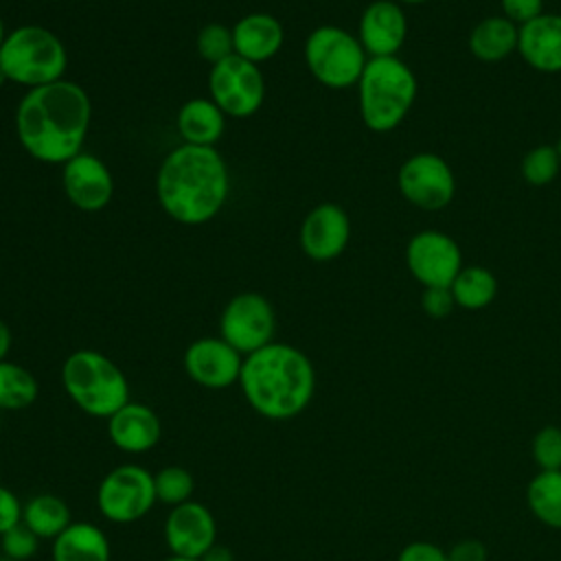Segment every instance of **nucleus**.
<instances>
[{
  "label": "nucleus",
  "mask_w": 561,
  "mask_h": 561,
  "mask_svg": "<svg viewBox=\"0 0 561 561\" xmlns=\"http://www.w3.org/2000/svg\"><path fill=\"white\" fill-rule=\"evenodd\" d=\"M92 121L88 92L68 79L28 90L15 107V134L22 149L48 164L81 153Z\"/></svg>",
  "instance_id": "nucleus-1"
},
{
  "label": "nucleus",
  "mask_w": 561,
  "mask_h": 561,
  "mask_svg": "<svg viewBox=\"0 0 561 561\" xmlns=\"http://www.w3.org/2000/svg\"><path fill=\"white\" fill-rule=\"evenodd\" d=\"M230 173L215 147L178 145L162 160L156 175V195L162 210L178 224L210 221L226 204Z\"/></svg>",
  "instance_id": "nucleus-2"
},
{
  "label": "nucleus",
  "mask_w": 561,
  "mask_h": 561,
  "mask_svg": "<svg viewBox=\"0 0 561 561\" xmlns=\"http://www.w3.org/2000/svg\"><path fill=\"white\" fill-rule=\"evenodd\" d=\"M239 386L256 414L285 421L309 405L316 390V370L300 348L270 342L243 357Z\"/></svg>",
  "instance_id": "nucleus-3"
},
{
  "label": "nucleus",
  "mask_w": 561,
  "mask_h": 561,
  "mask_svg": "<svg viewBox=\"0 0 561 561\" xmlns=\"http://www.w3.org/2000/svg\"><path fill=\"white\" fill-rule=\"evenodd\" d=\"M359 114L368 129L390 131L416 99V77L399 57H368L357 81Z\"/></svg>",
  "instance_id": "nucleus-4"
},
{
  "label": "nucleus",
  "mask_w": 561,
  "mask_h": 561,
  "mask_svg": "<svg viewBox=\"0 0 561 561\" xmlns=\"http://www.w3.org/2000/svg\"><path fill=\"white\" fill-rule=\"evenodd\" d=\"M61 386L79 410L99 419H110L129 401L125 373L107 355L92 348H79L64 359Z\"/></svg>",
  "instance_id": "nucleus-5"
},
{
  "label": "nucleus",
  "mask_w": 561,
  "mask_h": 561,
  "mask_svg": "<svg viewBox=\"0 0 561 561\" xmlns=\"http://www.w3.org/2000/svg\"><path fill=\"white\" fill-rule=\"evenodd\" d=\"M0 68L11 83L33 90L64 79L68 53L50 28L22 24L7 33L0 48Z\"/></svg>",
  "instance_id": "nucleus-6"
},
{
  "label": "nucleus",
  "mask_w": 561,
  "mask_h": 561,
  "mask_svg": "<svg viewBox=\"0 0 561 561\" xmlns=\"http://www.w3.org/2000/svg\"><path fill=\"white\" fill-rule=\"evenodd\" d=\"M366 61L359 39L340 26L322 24L305 39V64L311 77L331 90L357 85Z\"/></svg>",
  "instance_id": "nucleus-7"
},
{
  "label": "nucleus",
  "mask_w": 561,
  "mask_h": 561,
  "mask_svg": "<svg viewBox=\"0 0 561 561\" xmlns=\"http://www.w3.org/2000/svg\"><path fill=\"white\" fill-rule=\"evenodd\" d=\"M156 502L153 473L134 462L107 471L96 489V506L114 524H129L145 517Z\"/></svg>",
  "instance_id": "nucleus-8"
},
{
  "label": "nucleus",
  "mask_w": 561,
  "mask_h": 561,
  "mask_svg": "<svg viewBox=\"0 0 561 561\" xmlns=\"http://www.w3.org/2000/svg\"><path fill=\"white\" fill-rule=\"evenodd\" d=\"M208 94L226 116L250 118L263 105L265 79L259 64L230 55L210 66Z\"/></svg>",
  "instance_id": "nucleus-9"
},
{
  "label": "nucleus",
  "mask_w": 561,
  "mask_h": 561,
  "mask_svg": "<svg viewBox=\"0 0 561 561\" xmlns=\"http://www.w3.org/2000/svg\"><path fill=\"white\" fill-rule=\"evenodd\" d=\"M274 307L256 291H241L221 309L219 337H224L243 357L274 342Z\"/></svg>",
  "instance_id": "nucleus-10"
},
{
  "label": "nucleus",
  "mask_w": 561,
  "mask_h": 561,
  "mask_svg": "<svg viewBox=\"0 0 561 561\" xmlns=\"http://www.w3.org/2000/svg\"><path fill=\"white\" fill-rule=\"evenodd\" d=\"M401 195L416 208L438 210L445 208L456 193V178L451 167L432 151L410 156L397 175Z\"/></svg>",
  "instance_id": "nucleus-11"
},
{
  "label": "nucleus",
  "mask_w": 561,
  "mask_h": 561,
  "mask_svg": "<svg viewBox=\"0 0 561 561\" xmlns=\"http://www.w3.org/2000/svg\"><path fill=\"white\" fill-rule=\"evenodd\" d=\"M405 263L425 287H449L462 270V254L449 234L421 230L408 241Z\"/></svg>",
  "instance_id": "nucleus-12"
},
{
  "label": "nucleus",
  "mask_w": 561,
  "mask_h": 561,
  "mask_svg": "<svg viewBox=\"0 0 561 561\" xmlns=\"http://www.w3.org/2000/svg\"><path fill=\"white\" fill-rule=\"evenodd\" d=\"M243 355L224 337H197L184 351V370L202 388L224 390L239 383Z\"/></svg>",
  "instance_id": "nucleus-13"
},
{
  "label": "nucleus",
  "mask_w": 561,
  "mask_h": 561,
  "mask_svg": "<svg viewBox=\"0 0 561 561\" xmlns=\"http://www.w3.org/2000/svg\"><path fill=\"white\" fill-rule=\"evenodd\" d=\"M61 186L68 202L83 210H103L114 195V178L107 164L92 153H77L61 164Z\"/></svg>",
  "instance_id": "nucleus-14"
},
{
  "label": "nucleus",
  "mask_w": 561,
  "mask_h": 561,
  "mask_svg": "<svg viewBox=\"0 0 561 561\" xmlns=\"http://www.w3.org/2000/svg\"><path fill=\"white\" fill-rule=\"evenodd\" d=\"M298 241L311 261L324 263L337 259L351 241V219L346 210L333 202L313 206L300 224Z\"/></svg>",
  "instance_id": "nucleus-15"
},
{
  "label": "nucleus",
  "mask_w": 561,
  "mask_h": 561,
  "mask_svg": "<svg viewBox=\"0 0 561 561\" xmlns=\"http://www.w3.org/2000/svg\"><path fill=\"white\" fill-rule=\"evenodd\" d=\"M164 539L171 554L202 559L217 543V524L208 506L182 502L171 506L164 519Z\"/></svg>",
  "instance_id": "nucleus-16"
},
{
  "label": "nucleus",
  "mask_w": 561,
  "mask_h": 561,
  "mask_svg": "<svg viewBox=\"0 0 561 561\" xmlns=\"http://www.w3.org/2000/svg\"><path fill=\"white\" fill-rule=\"evenodd\" d=\"M408 35V18L397 0H375L359 18L357 39L370 57H397Z\"/></svg>",
  "instance_id": "nucleus-17"
},
{
  "label": "nucleus",
  "mask_w": 561,
  "mask_h": 561,
  "mask_svg": "<svg viewBox=\"0 0 561 561\" xmlns=\"http://www.w3.org/2000/svg\"><path fill=\"white\" fill-rule=\"evenodd\" d=\"M105 421L112 445L127 454L149 451L158 445L162 436V423L158 414L140 401L129 399Z\"/></svg>",
  "instance_id": "nucleus-18"
},
{
  "label": "nucleus",
  "mask_w": 561,
  "mask_h": 561,
  "mask_svg": "<svg viewBox=\"0 0 561 561\" xmlns=\"http://www.w3.org/2000/svg\"><path fill=\"white\" fill-rule=\"evenodd\" d=\"M517 53L539 72H561V15L541 13L519 26Z\"/></svg>",
  "instance_id": "nucleus-19"
},
{
  "label": "nucleus",
  "mask_w": 561,
  "mask_h": 561,
  "mask_svg": "<svg viewBox=\"0 0 561 561\" xmlns=\"http://www.w3.org/2000/svg\"><path fill=\"white\" fill-rule=\"evenodd\" d=\"M285 42V28L278 18L265 11H254L237 20L232 26L234 55L261 64L272 59Z\"/></svg>",
  "instance_id": "nucleus-20"
},
{
  "label": "nucleus",
  "mask_w": 561,
  "mask_h": 561,
  "mask_svg": "<svg viewBox=\"0 0 561 561\" xmlns=\"http://www.w3.org/2000/svg\"><path fill=\"white\" fill-rule=\"evenodd\" d=\"M175 127L184 145L215 147L224 136L226 114L210 96H193L178 110Z\"/></svg>",
  "instance_id": "nucleus-21"
},
{
  "label": "nucleus",
  "mask_w": 561,
  "mask_h": 561,
  "mask_svg": "<svg viewBox=\"0 0 561 561\" xmlns=\"http://www.w3.org/2000/svg\"><path fill=\"white\" fill-rule=\"evenodd\" d=\"M112 548L105 533L92 522H72L53 539V561H110Z\"/></svg>",
  "instance_id": "nucleus-22"
},
{
  "label": "nucleus",
  "mask_w": 561,
  "mask_h": 561,
  "mask_svg": "<svg viewBox=\"0 0 561 561\" xmlns=\"http://www.w3.org/2000/svg\"><path fill=\"white\" fill-rule=\"evenodd\" d=\"M519 26L504 15H491L480 20L469 35V50L484 64L506 59L517 50Z\"/></svg>",
  "instance_id": "nucleus-23"
},
{
  "label": "nucleus",
  "mask_w": 561,
  "mask_h": 561,
  "mask_svg": "<svg viewBox=\"0 0 561 561\" xmlns=\"http://www.w3.org/2000/svg\"><path fill=\"white\" fill-rule=\"evenodd\" d=\"M22 522L39 537L55 539L72 524L68 504L53 493H37L22 506Z\"/></svg>",
  "instance_id": "nucleus-24"
},
{
  "label": "nucleus",
  "mask_w": 561,
  "mask_h": 561,
  "mask_svg": "<svg viewBox=\"0 0 561 561\" xmlns=\"http://www.w3.org/2000/svg\"><path fill=\"white\" fill-rule=\"evenodd\" d=\"M454 300L462 309H484L497 294L495 276L482 265H469L458 272L449 285Z\"/></svg>",
  "instance_id": "nucleus-25"
},
{
  "label": "nucleus",
  "mask_w": 561,
  "mask_h": 561,
  "mask_svg": "<svg viewBox=\"0 0 561 561\" xmlns=\"http://www.w3.org/2000/svg\"><path fill=\"white\" fill-rule=\"evenodd\" d=\"M526 500L539 522L561 528V469L539 471L526 489Z\"/></svg>",
  "instance_id": "nucleus-26"
},
{
  "label": "nucleus",
  "mask_w": 561,
  "mask_h": 561,
  "mask_svg": "<svg viewBox=\"0 0 561 561\" xmlns=\"http://www.w3.org/2000/svg\"><path fill=\"white\" fill-rule=\"evenodd\" d=\"M39 392L37 379L31 370L15 362H0V412L24 410L35 403Z\"/></svg>",
  "instance_id": "nucleus-27"
},
{
  "label": "nucleus",
  "mask_w": 561,
  "mask_h": 561,
  "mask_svg": "<svg viewBox=\"0 0 561 561\" xmlns=\"http://www.w3.org/2000/svg\"><path fill=\"white\" fill-rule=\"evenodd\" d=\"M153 486H156V497L162 504L178 506L182 502H188L195 489V480L188 469L180 465H169L162 467L160 471L153 473Z\"/></svg>",
  "instance_id": "nucleus-28"
},
{
  "label": "nucleus",
  "mask_w": 561,
  "mask_h": 561,
  "mask_svg": "<svg viewBox=\"0 0 561 561\" xmlns=\"http://www.w3.org/2000/svg\"><path fill=\"white\" fill-rule=\"evenodd\" d=\"M561 169V158L557 147L552 145H537L533 147L522 160V175L533 186L550 184Z\"/></svg>",
  "instance_id": "nucleus-29"
},
{
  "label": "nucleus",
  "mask_w": 561,
  "mask_h": 561,
  "mask_svg": "<svg viewBox=\"0 0 561 561\" xmlns=\"http://www.w3.org/2000/svg\"><path fill=\"white\" fill-rule=\"evenodd\" d=\"M197 55L208 61L210 66L228 59L234 55V44H232V26H226L221 22H208L202 26L195 39Z\"/></svg>",
  "instance_id": "nucleus-30"
},
{
  "label": "nucleus",
  "mask_w": 561,
  "mask_h": 561,
  "mask_svg": "<svg viewBox=\"0 0 561 561\" xmlns=\"http://www.w3.org/2000/svg\"><path fill=\"white\" fill-rule=\"evenodd\" d=\"M533 456L541 471L561 469V430L554 425L541 427L533 438Z\"/></svg>",
  "instance_id": "nucleus-31"
},
{
  "label": "nucleus",
  "mask_w": 561,
  "mask_h": 561,
  "mask_svg": "<svg viewBox=\"0 0 561 561\" xmlns=\"http://www.w3.org/2000/svg\"><path fill=\"white\" fill-rule=\"evenodd\" d=\"M37 548H39V537L24 522H20L18 526L0 535V550L11 561H26L37 552Z\"/></svg>",
  "instance_id": "nucleus-32"
},
{
  "label": "nucleus",
  "mask_w": 561,
  "mask_h": 561,
  "mask_svg": "<svg viewBox=\"0 0 561 561\" xmlns=\"http://www.w3.org/2000/svg\"><path fill=\"white\" fill-rule=\"evenodd\" d=\"M456 300L451 287H425L421 296V307L430 318H445L451 313Z\"/></svg>",
  "instance_id": "nucleus-33"
},
{
  "label": "nucleus",
  "mask_w": 561,
  "mask_h": 561,
  "mask_svg": "<svg viewBox=\"0 0 561 561\" xmlns=\"http://www.w3.org/2000/svg\"><path fill=\"white\" fill-rule=\"evenodd\" d=\"M500 7H502V15L517 26H524L530 20L546 13L543 0H500Z\"/></svg>",
  "instance_id": "nucleus-34"
},
{
  "label": "nucleus",
  "mask_w": 561,
  "mask_h": 561,
  "mask_svg": "<svg viewBox=\"0 0 561 561\" xmlns=\"http://www.w3.org/2000/svg\"><path fill=\"white\" fill-rule=\"evenodd\" d=\"M22 502L13 491L7 486H0V535L11 530L22 522Z\"/></svg>",
  "instance_id": "nucleus-35"
},
{
  "label": "nucleus",
  "mask_w": 561,
  "mask_h": 561,
  "mask_svg": "<svg viewBox=\"0 0 561 561\" xmlns=\"http://www.w3.org/2000/svg\"><path fill=\"white\" fill-rule=\"evenodd\" d=\"M397 561H449V559H447V554H445L438 546H434V543H427V541H412V543H408V546L399 552Z\"/></svg>",
  "instance_id": "nucleus-36"
},
{
  "label": "nucleus",
  "mask_w": 561,
  "mask_h": 561,
  "mask_svg": "<svg viewBox=\"0 0 561 561\" xmlns=\"http://www.w3.org/2000/svg\"><path fill=\"white\" fill-rule=\"evenodd\" d=\"M447 559L449 561H486V548L478 539H462L449 550Z\"/></svg>",
  "instance_id": "nucleus-37"
},
{
  "label": "nucleus",
  "mask_w": 561,
  "mask_h": 561,
  "mask_svg": "<svg viewBox=\"0 0 561 561\" xmlns=\"http://www.w3.org/2000/svg\"><path fill=\"white\" fill-rule=\"evenodd\" d=\"M11 342H13V335H11V329L4 320H0V362L7 359L9 351H11Z\"/></svg>",
  "instance_id": "nucleus-38"
},
{
  "label": "nucleus",
  "mask_w": 561,
  "mask_h": 561,
  "mask_svg": "<svg viewBox=\"0 0 561 561\" xmlns=\"http://www.w3.org/2000/svg\"><path fill=\"white\" fill-rule=\"evenodd\" d=\"M202 561H234V559H232V552H230L226 546L215 543V546L202 557Z\"/></svg>",
  "instance_id": "nucleus-39"
},
{
  "label": "nucleus",
  "mask_w": 561,
  "mask_h": 561,
  "mask_svg": "<svg viewBox=\"0 0 561 561\" xmlns=\"http://www.w3.org/2000/svg\"><path fill=\"white\" fill-rule=\"evenodd\" d=\"M7 26H4V22H2V18H0V48H2V44H4V39H7Z\"/></svg>",
  "instance_id": "nucleus-40"
},
{
  "label": "nucleus",
  "mask_w": 561,
  "mask_h": 561,
  "mask_svg": "<svg viewBox=\"0 0 561 561\" xmlns=\"http://www.w3.org/2000/svg\"><path fill=\"white\" fill-rule=\"evenodd\" d=\"M164 561H202V559H191V557H178V554H171V557H167Z\"/></svg>",
  "instance_id": "nucleus-41"
},
{
  "label": "nucleus",
  "mask_w": 561,
  "mask_h": 561,
  "mask_svg": "<svg viewBox=\"0 0 561 561\" xmlns=\"http://www.w3.org/2000/svg\"><path fill=\"white\" fill-rule=\"evenodd\" d=\"M397 2H403V4H421V2H427V0H397Z\"/></svg>",
  "instance_id": "nucleus-42"
},
{
  "label": "nucleus",
  "mask_w": 561,
  "mask_h": 561,
  "mask_svg": "<svg viewBox=\"0 0 561 561\" xmlns=\"http://www.w3.org/2000/svg\"><path fill=\"white\" fill-rule=\"evenodd\" d=\"M7 81H9V79H7V75H4V70H2V68H0V88H2V85H4V83H7Z\"/></svg>",
  "instance_id": "nucleus-43"
},
{
  "label": "nucleus",
  "mask_w": 561,
  "mask_h": 561,
  "mask_svg": "<svg viewBox=\"0 0 561 561\" xmlns=\"http://www.w3.org/2000/svg\"><path fill=\"white\" fill-rule=\"evenodd\" d=\"M557 151H559V158H561V136H559V142H557Z\"/></svg>",
  "instance_id": "nucleus-44"
}]
</instances>
